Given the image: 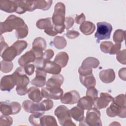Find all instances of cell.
Listing matches in <instances>:
<instances>
[{
    "instance_id": "cell-1",
    "label": "cell",
    "mask_w": 126,
    "mask_h": 126,
    "mask_svg": "<svg viewBox=\"0 0 126 126\" xmlns=\"http://www.w3.org/2000/svg\"><path fill=\"white\" fill-rule=\"evenodd\" d=\"M110 106L106 109V114L110 117L119 116L122 118L126 117V96L125 94H120L113 98Z\"/></svg>"
},
{
    "instance_id": "cell-2",
    "label": "cell",
    "mask_w": 126,
    "mask_h": 126,
    "mask_svg": "<svg viewBox=\"0 0 126 126\" xmlns=\"http://www.w3.org/2000/svg\"><path fill=\"white\" fill-rule=\"evenodd\" d=\"M25 24L22 18L14 15H10L4 22H0V34L2 35L3 33L11 32Z\"/></svg>"
},
{
    "instance_id": "cell-3",
    "label": "cell",
    "mask_w": 126,
    "mask_h": 126,
    "mask_svg": "<svg viewBox=\"0 0 126 126\" xmlns=\"http://www.w3.org/2000/svg\"><path fill=\"white\" fill-rule=\"evenodd\" d=\"M60 124L63 126H75L72 122L70 114V110L64 105L58 106L54 111Z\"/></svg>"
},
{
    "instance_id": "cell-4",
    "label": "cell",
    "mask_w": 126,
    "mask_h": 126,
    "mask_svg": "<svg viewBox=\"0 0 126 126\" xmlns=\"http://www.w3.org/2000/svg\"><path fill=\"white\" fill-rule=\"evenodd\" d=\"M100 112L98 109L92 108L88 110L86 117L80 122L79 126H101L102 123L100 119Z\"/></svg>"
},
{
    "instance_id": "cell-5",
    "label": "cell",
    "mask_w": 126,
    "mask_h": 126,
    "mask_svg": "<svg viewBox=\"0 0 126 126\" xmlns=\"http://www.w3.org/2000/svg\"><path fill=\"white\" fill-rule=\"evenodd\" d=\"M96 25L97 30L94 34L96 42L99 43L101 40L109 39L112 31V25L106 22H97Z\"/></svg>"
},
{
    "instance_id": "cell-6",
    "label": "cell",
    "mask_w": 126,
    "mask_h": 126,
    "mask_svg": "<svg viewBox=\"0 0 126 126\" xmlns=\"http://www.w3.org/2000/svg\"><path fill=\"white\" fill-rule=\"evenodd\" d=\"M65 15V6L63 2H59L54 7L52 20L53 24L57 26H61L64 25Z\"/></svg>"
},
{
    "instance_id": "cell-7",
    "label": "cell",
    "mask_w": 126,
    "mask_h": 126,
    "mask_svg": "<svg viewBox=\"0 0 126 126\" xmlns=\"http://www.w3.org/2000/svg\"><path fill=\"white\" fill-rule=\"evenodd\" d=\"M21 109V106L17 102L6 100L0 103V111L3 115H15L20 111Z\"/></svg>"
},
{
    "instance_id": "cell-8",
    "label": "cell",
    "mask_w": 126,
    "mask_h": 126,
    "mask_svg": "<svg viewBox=\"0 0 126 126\" xmlns=\"http://www.w3.org/2000/svg\"><path fill=\"white\" fill-rule=\"evenodd\" d=\"M22 106L25 111L30 113H41L44 114L47 111L44 102H35L30 100H25L22 103Z\"/></svg>"
},
{
    "instance_id": "cell-9",
    "label": "cell",
    "mask_w": 126,
    "mask_h": 126,
    "mask_svg": "<svg viewBox=\"0 0 126 126\" xmlns=\"http://www.w3.org/2000/svg\"><path fill=\"white\" fill-rule=\"evenodd\" d=\"M41 94L43 97L47 99L58 100L61 99L63 95V90L61 88H52L46 87L42 88Z\"/></svg>"
},
{
    "instance_id": "cell-10",
    "label": "cell",
    "mask_w": 126,
    "mask_h": 126,
    "mask_svg": "<svg viewBox=\"0 0 126 126\" xmlns=\"http://www.w3.org/2000/svg\"><path fill=\"white\" fill-rule=\"evenodd\" d=\"M16 82V86L27 87L30 82V79L27 75L24 66L18 67L12 74Z\"/></svg>"
},
{
    "instance_id": "cell-11",
    "label": "cell",
    "mask_w": 126,
    "mask_h": 126,
    "mask_svg": "<svg viewBox=\"0 0 126 126\" xmlns=\"http://www.w3.org/2000/svg\"><path fill=\"white\" fill-rule=\"evenodd\" d=\"M46 42L41 37H38L34 39L32 44V50L33 51L36 58H41L43 55V51L46 47Z\"/></svg>"
},
{
    "instance_id": "cell-12",
    "label": "cell",
    "mask_w": 126,
    "mask_h": 126,
    "mask_svg": "<svg viewBox=\"0 0 126 126\" xmlns=\"http://www.w3.org/2000/svg\"><path fill=\"white\" fill-rule=\"evenodd\" d=\"M113 99V97L110 94L107 93H101L100 97H97L94 101V106L97 109L104 108L108 105Z\"/></svg>"
},
{
    "instance_id": "cell-13",
    "label": "cell",
    "mask_w": 126,
    "mask_h": 126,
    "mask_svg": "<svg viewBox=\"0 0 126 126\" xmlns=\"http://www.w3.org/2000/svg\"><path fill=\"white\" fill-rule=\"evenodd\" d=\"M17 5L16 13L22 14L26 11L32 12L36 9L35 1L16 0Z\"/></svg>"
},
{
    "instance_id": "cell-14",
    "label": "cell",
    "mask_w": 126,
    "mask_h": 126,
    "mask_svg": "<svg viewBox=\"0 0 126 126\" xmlns=\"http://www.w3.org/2000/svg\"><path fill=\"white\" fill-rule=\"evenodd\" d=\"M47 72L43 68H37L36 75L32 80L31 84L38 87H42L46 84Z\"/></svg>"
},
{
    "instance_id": "cell-15",
    "label": "cell",
    "mask_w": 126,
    "mask_h": 126,
    "mask_svg": "<svg viewBox=\"0 0 126 126\" xmlns=\"http://www.w3.org/2000/svg\"><path fill=\"white\" fill-rule=\"evenodd\" d=\"M80 98L79 93L75 90H72L66 92L61 98L62 103L67 104H73L77 103Z\"/></svg>"
},
{
    "instance_id": "cell-16",
    "label": "cell",
    "mask_w": 126,
    "mask_h": 126,
    "mask_svg": "<svg viewBox=\"0 0 126 126\" xmlns=\"http://www.w3.org/2000/svg\"><path fill=\"white\" fill-rule=\"evenodd\" d=\"M16 85L15 78L13 74L5 75L0 80V90L2 91L9 92Z\"/></svg>"
},
{
    "instance_id": "cell-17",
    "label": "cell",
    "mask_w": 126,
    "mask_h": 126,
    "mask_svg": "<svg viewBox=\"0 0 126 126\" xmlns=\"http://www.w3.org/2000/svg\"><path fill=\"white\" fill-rule=\"evenodd\" d=\"M19 55L20 54L16 47L12 44L3 51L1 54V57L3 61L11 62L14 59L16 56Z\"/></svg>"
},
{
    "instance_id": "cell-18",
    "label": "cell",
    "mask_w": 126,
    "mask_h": 126,
    "mask_svg": "<svg viewBox=\"0 0 126 126\" xmlns=\"http://www.w3.org/2000/svg\"><path fill=\"white\" fill-rule=\"evenodd\" d=\"M43 68L47 73L53 75L60 74L62 70V67L58 64L50 60L44 62Z\"/></svg>"
},
{
    "instance_id": "cell-19",
    "label": "cell",
    "mask_w": 126,
    "mask_h": 126,
    "mask_svg": "<svg viewBox=\"0 0 126 126\" xmlns=\"http://www.w3.org/2000/svg\"><path fill=\"white\" fill-rule=\"evenodd\" d=\"M99 76L100 80L104 83H110L115 79V73L112 68L102 70L100 71Z\"/></svg>"
},
{
    "instance_id": "cell-20",
    "label": "cell",
    "mask_w": 126,
    "mask_h": 126,
    "mask_svg": "<svg viewBox=\"0 0 126 126\" xmlns=\"http://www.w3.org/2000/svg\"><path fill=\"white\" fill-rule=\"evenodd\" d=\"M36 59L35 54L32 49L25 53L18 60V63L21 66H25L30 63L34 62Z\"/></svg>"
},
{
    "instance_id": "cell-21",
    "label": "cell",
    "mask_w": 126,
    "mask_h": 126,
    "mask_svg": "<svg viewBox=\"0 0 126 126\" xmlns=\"http://www.w3.org/2000/svg\"><path fill=\"white\" fill-rule=\"evenodd\" d=\"M16 0H0V9L7 13L16 12L17 10Z\"/></svg>"
},
{
    "instance_id": "cell-22",
    "label": "cell",
    "mask_w": 126,
    "mask_h": 126,
    "mask_svg": "<svg viewBox=\"0 0 126 126\" xmlns=\"http://www.w3.org/2000/svg\"><path fill=\"white\" fill-rule=\"evenodd\" d=\"M36 26L39 29H44V32L45 33L51 30L54 27V25L52 22V18L50 17L38 20L36 22Z\"/></svg>"
},
{
    "instance_id": "cell-23",
    "label": "cell",
    "mask_w": 126,
    "mask_h": 126,
    "mask_svg": "<svg viewBox=\"0 0 126 126\" xmlns=\"http://www.w3.org/2000/svg\"><path fill=\"white\" fill-rule=\"evenodd\" d=\"M64 78L62 74L53 75L46 82V86L48 87L59 88L63 84Z\"/></svg>"
},
{
    "instance_id": "cell-24",
    "label": "cell",
    "mask_w": 126,
    "mask_h": 126,
    "mask_svg": "<svg viewBox=\"0 0 126 126\" xmlns=\"http://www.w3.org/2000/svg\"><path fill=\"white\" fill-rule=\"evenodd\" d=\"M99 64V61L94 57H88L86 58L82 62L81 66L80 67L82 69H87L92 68H96Z\"/></svg>"
},
{
    "instance_id": "cell-25",
    "label": "cell",
    "mask_w": 126,
    "mask_h": 126,
    "mask_svg": "<svg viewBox=\"0 0 126 126\" xmlns=\"http://www.w3.org/2000/svg\"><path fill=\"white\" fill-rule=\"evenodd\" d=\"M28 96L30 99L35 102H39L43 98L40 90L35 87H32L28 89Z\"/></svg>"
},
{
    "instance_id": "cell-26",
    "label": "cell",
    "mask_w": 126,
    "mask_h": 126,
    "mask_svg": "<svg viewBox=\"0 0 126 126\" xmlns=\"http://www.w3.org/2000/svg\"><path fill=\"white\" fill-rule=\"evenodd\" d=\"M77 106L83 110H89L94 106V100L88 96L80 98L77 102Z\"/></svg>"
},
{
    "instance_id": "cell-27",
    "label": "cell",
    "mask_w": 126,
    "mask_h": 126,
    "mask_svg": "<svg viewBox=\"0 0 126 126\" xmlns=\"http://www.w3.org/2000/svg\"><path fill=\"white\" fill-rule=\"evenodd\" d=\"M80 30L84 34L86 35L92 34L95 29L94 24L90 21H85L81 24Z\"/></svg>"
},
{
    "instance_id": "cell-28",
    "label": "cell",
    "mask_w": 126,
    "mask_h": 126,
    "mask_svg": "<svg viewBox=\"0 0 126 126\" xmlns=\"http://www.w3.org/2000/svg\"><path fill=\"white\" fill-rule=\"evenodd\" d=\"M79 78L81 84L87 88L95 86L96 80L93 74L86 76L80 75Z\"/></svg>"
},
{
    "instance_id": "cell-29",
    "label": "cell",
    "mask_w": 126,
    "mask_h": 126,
    "mask_svg": "<svg viewBox=\"0 0 126 126\" xmlns=\"http://www.w3.org/2000/svg\"><path fill=\"white\" fill-rule=\"evenodd\" d=\"M69 110L71 117L75 121L80 122L84 120V110L83 109L76 106Z\"/></svg>"
},
{
    "instance_id": "cell-30",
    "label": "cell",
    "mask_w": 126,
    "mask_h": 126,
    "mask_svg": "<svg viewBox=\"0 0 126 126\" xmlns=\"http://www.w3.org/2000/svg\"><path fill=\"white\" fill-rule=\"evenodd\" d=\"M69 59L68 54L65 52H61L57 54L54 62L61 67H64L67 64Z\"/></svg>"
},
{
    "instance_id": "cell-31",
    "label": "cell",
    "mask_w": 126,
    "mask_h": 126,
    "mask_svg": "<svg viewBox=\"0 0 126 126\" xmlns=\"http://www.w3.org/2000/svg\"><path fill=\"white\" fill-rule=\"evenodd\" d=\"M40 125L43 126H57L56 119L53 116L44 115L40 118Z\"/></svg>"
},
{
    "instance_id": "cell-32",
    "label": "cell",
    "mask_w": 126,
    "mask_h": 126,
    "mask_svg": "<svg viewBox=\"0 0 126 126\" xmlns=\"http://www.w3.org/2000/svg\"><path fill=\"white\" fill-rule=\"evenodd\" d=\"M54 46L58 49H63L66 46V41L64 37L61 36H56L53 42Z\"/></svg>"
},
{
    "instance_id": "cell-33",
    "label": "cell",
    "mask_w": 126,
    "mask_h": 126,
    "mask_svg": "<svg viewBox=\"0 0 126 126\" xmlns=\"http://www.w3.org/2000/svg\"><path fill=\"white\" fill-rule=\"evenodd\" d=\"M35 3L36 9H41L43 10H48L52 3V0H34Z\"/></svg>"
},
{
    "instance_id": "cell-34",
    "label": "cell",
    "mask_w": 126,
    "mask_h": 126,
    "mask_svg": "<svg viewBox=\"0 0 126 126\" xmlns=\"http://www.w3.org/2000/svg\"><path fill=\"white\" fill-rule=\"evenodd\" d=\"M28 32V27L26 24H25L16 30L15 35L18 39L24 38L27 36Z\"/></svg>"
},
{
    "instance_id": "cell-35",
    "label": "cell",
    "mask_w": 126,
    "mask_h": 126,
    "mask_svg": "<svg viewBox=\"0 0 126 126\" xmlns=\"http://www.w3.org/2000/svg\"><path fill=\"white\" fill-rule=\"evenodd\" d=\"M113 41L115 43H121L125 39V31L121 29L115 31L113 36Z\"/></svg>"
},
{
    "instance_id": "cell-36",
    "label": "cell",
    "mask_w": 126,
    "mask_h": 126,
    "mask_svg": "<svg viewBox=\"0 0 126 126\" xmlns=\"http://www.w3.org/2000/svg\"><path fill=\"white\" fill-rule=\"evenodd\" d=\"M43 114L41 113H32L29 118L30 123L35 126H40V118Z\"/></svg>"
},
{
    "instance_id": "cell-37",
    "label": "cell",
    "mask_w": 126,
    "mask_h": 126,
    "mask_svg": "<svg viewBox=\"0 0 126 126\" xmlns=\"http://www.w3.org/2000/svg\"><path fill=\"white\" fill-rule=\"evenodd\" d=\"M13 67V63L2 61L0 62V70L4 73H8L12 70Z\"/></svg>"
},
{
    "instance_id": "cell-38",
    "label": "cell",
    "mask_w": 126,
    "mask_h": 126,
    "mask_svg": "<svg viewBox=\"0 0 126 126\" xmlns=\"http://www.w3.org/2000/svg\"><path fill=\"white\" fill-rule=\"evenodd\" d=\"M113 45V43L111 41H103L100 45V48L102 52L104 53H109Z\"/></svg>"
},
{
    "instance_id": "cell-39",
    "label": "cell",
    "mask_w": 126,
    "mask_h": 126,
    "mask_svg": "<svg viewBox=\"0 0 126 126\" xmlns=\"http://www.w3.org/2000/svg\"><path fill=\"white\" fill-rule=\"evenodd\" d=\"M13 119L9 115H3L0 117V126H9L12 125Z\"/></svg>"
},
{
    "instance_id": "cell-40",
    "label": "cell",
    "mask_w": 126,
    "mask_h": 126,
    "mask_svg": "<svg viewBox=\"0 0 126 126\" xmlns=\"http://www.w3.org/2000/svg\"><path fill=\"white\" fill-rule=\"evenodd\" d=\"M87 89H88L86 91V96L90 97L94 101L98 96L97 90L94 86L89 87Z\"/></svg>"
},
{
    "instance_id": "cell-41",
    "label": "cell",
    "mask_w": 126,
    "mask_h": 126,
    "mask_svg": "<svg viewBox=\"0 0 126 126\" xmlns=\"http://www.w3.org/2000/svg\"><path fill=\"white\" fill-rule=\"evenodd\" d=\"M126 49H124L122 51H119L117 53L116 58L118 62H119L123 64H126Z\"/></svg>"
},
{
    "instance_id": "cell-42",
    "label": "cell",
    "mask_w": 126,
    "mask_h": 126,
    "mask_svg": "<svg viewBox=\"0 0 126 126\" xmlns=\"http://www.w3.org/2000/svg\"><path fill=\"white\" fill-rule=\"evenodd\" d=\"M54 55V52L52 49H47L44 51L43 53V55L42 58L44 62L47 61H49L51 59L53 58Z\"/></svg>"
},
{
    "instance_id": "cell-43",
    "label": "cell",
    "mask_w": 126,
    "mask_h": 126,
    "mask_svg": "<svg viewBox=\"0 0 126 126\" xmlns=\"http://www.w3.org/2000/svg\"><path fill=\"white\" fill-rule=\"evenodd\" d=\"M74 20L71 17H67L65 18L64 25L65 26V29L66 30H68L69 28L72 27L74 24Z\"/></svg>"
},
{
    "instance_id": "cell-44",
    "label": "cell",
    "mask_w": 126,
    "mask_h": 126,
    "mask_svg": "<svg viewBox=\"0 0 126 126\" xmlns=\"http://www.w3.org/2000/svg\"><path fill=\"white\" fill-rule=\"evenodd\" d=\"M24 68L26 74L28 75H31L34 72L35 66L33 64H28L24 66Z\"/></svg>"
},
{
    "instance_id": "cell-45",
    "label": "cell",
    "mask_w": 126,
    "mask_h": 126,
    "mask_svg": "<svg viewBox=\"0 0 126 126\" xmlns=\"http://www.w3.org/2000/svg\"><path fill=\"white\" fill-rule=\"evenodd\" d=\"M80 33L77 31L74 30H70L67 31L66 33V36L70 39H74L78 37Z\"/></svg>"
},
{
    "instance_id": "cell-46",
    "label": "cell",
    "mask_w": 126,
    "mask_h": 126,
    "mask_svg": "<svg viewBox=\"0 0 126 126\" xmlns=\"http://www.w3.org/2000/svg\"><path fill=\"white\" fill-rule=\"evenodd\" d=\"M121 48V43H116L115 44H113V45L112 46L109 54H110V55L116 54L120 51Z\"/></svg>"
},
{
    "instance_id": "cell-47",
    "label": "cell",
    "mask_w": 126,
    "mask_h": 126,
    "mask_svg": "<svg viewBox=\"0 0 126 126\" xmlns=\"http://www.w3.org/2000/svg\"><path fill=\"white\" fill-rule=\"evenodd\" d=\"M16 91L19 95H24L28 93V89L27 87L24 86H17Z\"/></svg>"
},
{
    "instance_id": "cell-48",
    "label": "cell",
    "mask_w": 126,
    "mask_h": 126,
    "mask_svg": "<svg viewBox=\"0 0 126 126\" xmlns=\"http://www.w3.org/2000/svg\"><path fill=\"white\" fill-rule=\"evenodd\" d=\"M86 17L84 13H81L79 15H76L75 18V22L77 24H81L85 21Z\"/></svg>"
},
{
    "instance_id": "cell-49",
    "label": "cell",
    "mask_w": 126,
    "mask_h": 126,
    "mask_svg": "<svg viewBox=\"0 0 126 126\" xmlns=\"http://www.w3.org/2000/svg\"><path fill=\"white\" fill-rule=\"evenodd\" d=\"M0 51L1 54L3 52V51L5 50L7 47H8V44L5 42L4 38L2 35H0Z\"/></svg>"
},
{
    "instance_id": "cell-50",
    "label": "cell",
    "mask_w": 126,
    "mask_h": 126,
    "mask_svg": "<svg viewBox=\"0 0 126 126\" xmlns=\"http://www.w3.org/2000/svg\"><path fill=\"white\" fill-rule=\"evenodd\" d=\"M126 68H123L120 69L119 71V76L120 77V78L124 81L126 80Z\"/></svg>"
}]
</instances>
